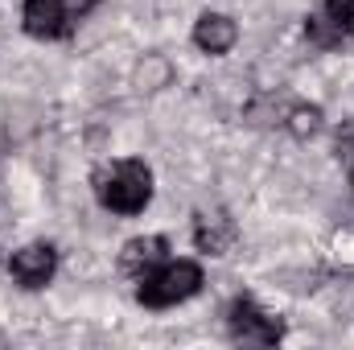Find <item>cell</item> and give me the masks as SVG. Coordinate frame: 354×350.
Masks as SVG:
<instances>
[{
    "label": "cell",
    "instance_id": "obj_13",
    "mask_svg": "<svg viewBox=\"0 0 354 350\" xmlns=\"http://www.w3.org/2000/svg\"><path fill=\"white\" fill-rule=\"evenodd\" d=\"M351 185H354V165H351Z\"/></svg>",
    "mask_w": 354,
    "mask_h": 350
},
{
    "label": "cell",
    "instance_id": "obj_4",
    "mask_svg": "<svg viewBox=\"0 0 354 350\" xmlns=\"http://www.w3.org/2000/svg\"><path fill=\"white\" fill-rule=\"evenodd\" d=\"M227 338L239 347H276L284 338V322L272 317L256 297L239 293L227 305Z\"/></svg>",
    "mask_w": 354,
    "mask_h": 350
},
{
    "label": "cell",
    "instance_id": "obj_5",
    "mask_svg": "<svg viewBox=\"0 0 354 350\" xmlns=\"http://www.w3.org/2000/svg\"><path fill=\"white\" fill-rule=\"evenodd\" d=\"M4 264H8V276H12L17 288L41 293V288L58 276V248H54L50 239H33V243L17 248Z\"/></svg>",
    "mask_w": 354,
    "mask_h": 350
},
{
    "label": "cell",
    "instance_id": "obj_7",
    "mask_svg": "<svg viewBox=\"0 0 354 350\" xmlns=\"http://www.w3.org/2000/svg\"><path fill=\"white\" fill-rule=\"evenodd\" d=\"M235 42H239V25H235V17L206 8V12L194 21V46H198L202 54L223 58V54H231V50H235Z\"/></svg>",
    "mask_w": 354,
    "mask_h": 350
},
{
    "label": "cell",
    "instance_id": "obj_3",
    "mask_svg": "<svg viewBox=\"0 0 354 350\" xmlns=\"http://www.w3.org/2000/svg\"><path fill=\"white\" fill-rule=\"evenodd\" d=\"M95 4L99 0H25L21 29L33 42H62L95 12Z\"/></svg>",
    "mask_w": 354,
    "mask_h": 350
},
{
    "label": "cell",
    "instance_id": "obj_1",
    "mask_svg": "<svg viewBox=\"0 0 354 350\" xmlns=\"http://www.w3.org/2000/svg\"><path fill=\"white\" fill-rule=\"evenodd\" d=\"M95 185V202L111 214H145L149 202H153V169L140 161V157H120V161H107L99 174L91 177Z\"/></svg>",
    "mask_w": 354,
    "mask_h": 350
},
{
    "label": "cell",
    "instance_id": "obj_12",
    "mask_svg": "<svg viewBox=\"0 0 354 350\" xmlns=\"http://www.w3.org/2000/svg\"><path fill=\"white\" fill-rule=\"evenodd\" d=\"M334 149H338V157L354 165V120H342V128H338V136H334Z\"/></svg>",
    "mask_w": 354,
    "mask_h": 350
},
{
    "label": "cell",
    "instance_id": "obj_9",
    "mask_svg": "<svg viewBox=\"0 0 354 350\" xmlns=\"http://www.w3.org/2000/svg\"><path fill=\"white\" fill-rule=\"evenodd\" d=\"M280 124H284L292 136H301V140H305V136H313V132L322 128V107H317V103H292V107L284 111V120H280Z\"/></svg>",
    "mask_w": 354,
    "mask_h": 350
},
{
    "label": "cell",
    "instance_id": "obj_11",
    "mask_svg": "<svg viewBox=\"0 0 354 350\" xmlns=\"http://www.w3.org/2000/svg\"><path fill=\"white\" fill-rule=\"evenodd\" d=\"M305 37L317 46V50H338L342 46V37H338V29L322 17V12H309L305 17Z\"/></svg>",
    "mask_w": 354,
    "mask_h": 350
},
{
    "label": "cell",
    "instance_id": "obj_10",
    "mask_svg": "<svg viewBox=\"0 0 354 350\" xmlns=\"http://www.w3.org/2000/svg\"><path fill=\"white\" fill-rule=\"evenodd\" d=\"M334 29H338V37L342 42H354V0H322V8H317Z\"/></svg>",
    "mask_w": 354,
    "mask_h": 350
},
{
    "label": "cell",
    "instance_id": "obj_8",
    "mask_svg": "<svg viewBox=\"0 0 354 350\" xmlns=\"http://www.w3.org/2000/svg\"><path fill=\"white\" fill-rule=\"evenodd\" d=\"M161 260H169V239L165 235H136L120 248V272L128 280H140L145 272H153Z\"/></svg>",
    "mask_w": 354,
    "mask_h": 350
},
{
    "label": "cell",
    "instance_id": "obj_2",
    "mask_svg": "<svg viewBox=\"0 0 354 350\" xmlns=\"http://www.w3.org/2000/svg\"><path fill=\"white\" fill-rule=\"evenodd\" d=\"M206 284V272L198 260H161L153 272H145L136 280V301L145 309H174V305H185L189 297H198Z\"/></svg>",
    "mask_w": 354,
    "mask_h": 350
},
{
    "label": "cell",
    "instance_id": "obj_6",
    "mask_svg": "<svg viewBox=\"0 0 354 350\" xmlns=\"http://www.w3.org/2000/svg\"><path fill=\"white\" fill-rule=\"evenodd\" d=\"M239 239V223L231 219V210L223 206H210V210H198L194 214V248L202 256H227Z\"/></svg>",
    "mask_w": 354,
    "mask_h": 350
}]
</instances>
